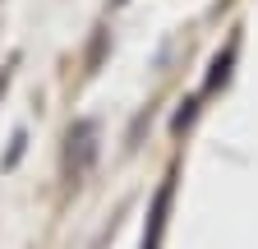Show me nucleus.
Instances as JSON below:
<instances>
[{"mask_svg": "<svg viewBox=\"0 0 258 249\" xmlns=\"http://www.w3.org/2000/svg\"><path fill=\"white\" fill-rule=\"evenodd\" d=\"M64 143H70V148H64V166H70V175H74V180L88 175L92 162H97V125H92V120L70 125V139H64Z\"/></svg>", "mask_w": 258, "mask_h": 249, "instance_id": "1", "label": "nucleus"}, {"mask_svg": "<svg viewBox=\"0 0 258 249\" xmlns=\"http://www.w3.org/2000/svg\"><path fill=\"white\" fill-rule=\"evenodd\" d=\"M171 190H175V180H161V190H157V199H152V212H148L143 249H161V231H166V208H171Z\"/></svg>", "mask_w": 258, "mask_h": 249, "instance_id": "2", "label": "nucleus"}]
</instances>
